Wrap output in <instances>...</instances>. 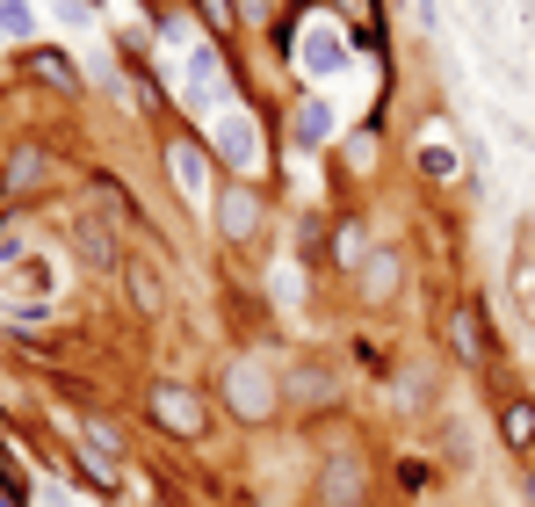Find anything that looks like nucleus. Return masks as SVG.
I'll return each mask as SVG.
<instances>
[{
    "label": "nucleus",
    "mask_w": 535,
    "mask_h": 507,
    "mask_svg": "<svg viewBox=\"0 0 535 507\" xmlns=\"http://www.w3.org/2000/svg\"><path fill=\"white\" fill-rule=\"evenodd\" d=\"M210 145H217V160H225L232 174H254L261 167V131H254V116H246V109H217L210 116Z\"/></svg>",
    "instance_id": "f257e3e1"
},
{
    "label": "nucleus",
    "mask_w": 535,
    "mask_h": 507,
    "mask_svg": "<svg viewBox=\"0 0 535 507\" xmlns=\"http://www.w3.org/2000/svg\"><path fill=\"white\" fill-rule=\"evenodd\" d=\"M297 66L311 80H333V73H348V37H340V22H311L304 37H297Z\"/></svg>",
    "instance_id": "f03ea898"
},
{
    "label": "nucleus",
    "mask_w": 535,
    "mask_h": 507,
    "mask_svg": "<svg viewBox=\"0 0 535 507\" xmlns=\"http://www.w3.org/2000/svg\"><path fill=\"white\" fill-rule=\"evenodd\" d=\"M181 95H188V109H210V116L225 109V66H217V51L196 44L181 58Z\"/></svg>",
    "instance_id": "7ed1b4c3"
},
{
    "label": "nucleus",
    "mask_w": 535,
    "mask_h": 507,
    "mask_svg": "<svg viewBox=\"0 0 535 507\" xmlns=\"http://www.w3.org/2000/svg\"><path fill=\"white\" fill-rule=\"evenodd\" d=\"M225 392L239 399L246 421H268L275 399H282V384H268V370H261V363H232V370H225Z\"/></svg>",
    "instance_id": "20e7f679"
},
{
    "label": "nucleus",
    "mask_w": 535,
    "mask_h": 507,
    "mask_svg": "<svg viewBox=\"0 0 535 507\" xmlns=\"http://www.w3.org/2000/svg\"><path fill=\"white\" fill-rule=\"evenodd\" d=\"M167 167H174V189H181L188 203L210 196V153H203L196 138H174V145H167Z\"/></svg>",
    "instance_id": "39448f33"
},
{
    "label": "nucleus",
    "mask_w": 535,
    "mask_h": 507,
    "mask_svg": "<svg viewBox=\"0 0 535 507\" xmlns=\"http://www.w3.org/2000/svg\"><path fill=\"white\" fill-rule=\"evenodd\" d=\"M152 421H160L167 435H188V442H196V435H203V406L188 399L181 384H160V392H152Z\"/></svg>",
    "instance_id": "423d86ee"
},
{
    "label": "nucleus",
    "mask_w": 535,
    "mask_h": 507,
    "mask_svg": "<svg viewBox=\"0 0 535 507\" xmlns=\"http://www.w3.org/2000/svg\"><path fill=\"white\" fill-rule=\"evenodd\" d=\"M254 225H261V203H254V189H225L217 196V232H225V240H254Z\"/></svg>",
    "instance_id": "0eeeda50"
},
{
    "label": "nucleus",
    "mask_w": 535,
    "mask_h": 507,
    "mask_svg": "<svg viewBox=\"0 0 535 507\" xmlns=\"http://www.w3.org/2000/svg\"><path fill=\"white\" fill-rule=\"evenodd\" d=\"M420 174H427V182H463V153H456L442 131L420 138Z\"/></svg>",
    "instance_id": "6e6552de"
},
{
    "label": "nucleus",
    "mask_w": 535,
    "mask_h": 507,
    "mask_svg": "<svg viewBox=\"0 0 535 507\" xmlns=\"http://www.w3.org/2000/svg\"><path fill=\"white\" fill-rule=\"evenodd\" d=\"M319 493H326L333 507H355V500H362V464H355V457H333L326 479H319Z\"/></svg>",
    "instance_id": "1a4fd4ad"
},
{
    "label": "nucleus",
    "mask_w": 535,
    "mask_h": 507,
    "mask_svg": "<svg viewBox=\"0 0 535 507\" xmlns=\"http://www.w3.org/2000/svg\"><path fill=\"white\" fill-rule=\"evenodd\" d=\"M123 290H131L138 312H160V305H167V290H160V276H152V261H123Z\"/></svg>",
    "instance_id": "9d476101"
},
{
    "label": "nucleus",
    "mask_w": 535,
    "mask_h": 507,
    "mask_svg": "<svg viewBox=\"0 0 535 507\" xmlns=\"http://www.w3.org/2000/svg\"><path fill=\"white\" fill-rule=\"evenodd\" d=\"M391 290H398V254L384 247V254H369V268H362V297H369V305H384Z\"/></svg>",
    "instance_id": "9b49d317"
},
{
    "label": "nucleus",
    "mask_w": 535,
    "mask_h": 507,
    "mask_svg": "<svg viewBox=\"0 0 535 507\" xmlns=\"http://www.w3.org/2000/svg\"><path fill=\"white\" fill-rule=\"evenodd\" d=\"M456 348H463V363H485V326H478V305H456Z\"/></svg>",
    "instance_id": "f8f14e48"
},
{
    "label": "nucleus",
    "mask_w": 535,
    "mask_h": 507,
    "mask_svg": "<svg viewBox=\"0 0 535 507\" xmlns=\"http://www.w3.org/2000/svg\"><path fill=\"white\" fill-rule=\"evenodd\" d=\"M333 138V109L326 102H304L297 109V145H326Z\"/></svg>",
    "instance_id": "ddd939ff"
},
{
    "label": "nucleus",
    "mask_w": 535,
    "mask_h": 507,
    "mask_svg": "<svg viewBox=\"0 0 535 507\" xmlns=\"http://www.w3.org/2000/svg\"><path fill=\"white\" fill-rule=\"evenodd\" d=\"M499 435H507L514 450H528V442H535V406H528V399H514L507 413H499Z\"/></svg>",
    "instance_id": "4468645a"
},
{
    "label": "nucleus",
    "mask_w": 535,
    "mask_h": 507,
    "mask_svg": "<svg viewBox=\"0 0 535 507\" xmlns=\"http://www.w3.org/2000/svg\"><path fill=\"white\" fill-rule=\"evenodd\" d=\"M29 66H37V80H51V87H80V73H73V58H66V51H37Z\"/></svg>",
    "instance_id": "2eb2a0df"
},
{
    "label": "nucleus",
    "mask_w": 535,
    "mask_h": 507,
    "mask_svg": "<svg viewBox=\"0 0 535 507\" xmlns=\"http://www.w3.org/2000/svg\"><path fill=\"white\" fill-rule=\"evenodd\" d=\"M37 29V8L29 0H0V37H29Z\"/></svg>",
    "instance_id": "dca6fc26"
},
{
    "label": "nucleus",
    "mask_w": 535,
    "mask_h": 507,
    "mask_svg": "<svg viewBox=\"0 0 535 507\" xmlns=\"http://www.w3.org/2000/svg\"><path fill=\"white\" fill-rule=\"evenodd\" d=\"M333 384L319 377V370H297V377H282V399H326Z\"/></svg>",
    "instance_id": "f3484780"
},
{
    "label": "nucleus",
    "mask_w": 535,
    "mask_h": 507,
    "mask_svg": "<svg viewBox=\"0 0 535 507\" xmlns=\"http://www.w3.org/2000/svg\"><path fill=\"white\" fill-rule=\"evenodd\" d=\"M37 174H44V153H15V167H8V189L22 196V189H37Z\"/></svg>",
    "instance_id": "a211bd4d"
},
{
    "label": "nucleus",
    "mask_w": 535,
    "mask_h": 507,
    "mask_svg": "<svg viewBox=\"0 0 535 507\" xmlns=\"http://www.w3.org/2000/svg\"><path fill=\"white\" fill-rule=\"evenodd\" d=\"M268 290L282 297V305H297V297H304V276H297L290 261H275V276H268Z\"/></svg>",
    "instance_id": "6ab92c4d"
},
{
    "label": "nucleus",
    "mask_w": 535,
    "mask_h": 507,
    "mask_svg": "<svg viewBox=\"0 0 535 507\" xmlns=\"http://www.w3.org/2000/svg\"><path fill=\"white\" fill-rule=\"evenodd\" d=\"M340 261H362V225H340V240H333Z\"/></svg>",
    "instance_id": "aec40b11"
},
{
    "label": "nucleus",
    "mask_w": 535,
    "mask_h": 507,
    "mask_svg": "<svg viewBox=\"0 0 535 507\" xmlns=\"http://www.w3.org/2000/svg\"><path fill=\"white\" fill-rule=\"evenodd\" d=\"M376 160V138L369 131H355V145H348V167H369Z\"/></svg>",
    "instance_id": "412c9836"
},
{
    "label": "nucleus",
    "mask_w": 535,
    "mask_h": 507,
    "mask_svg": "<svg viewBox=\"0 0 535 507\" xmlns=\"http://www.w3.org/2000/svg\"><path fill=\"white\" fill-rule=\"evenodd\" d=\"M203 15L210 22H232V0H203Z\"/></svg>",
    "instance_id": "4be33fe9"
},
{
    "label": "nucleus",
    "mask_w": 535,
    "mask_h": 507,
    "mask_svg": "<svg viewBox=\"0 0 535 507\" xmlns=\"http://www.w3.org/2000/svg\"><path fill=\"white\" fill-rule=\"evenodd\" d=\"M521 290H528V319H535V268H521V276H514Z\"/></svg>",
    "instance_id": "5701e85b"
}]
</instances>
